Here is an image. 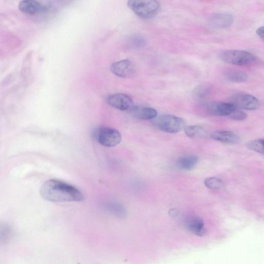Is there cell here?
<instances>
[{
  "instance_id": "6da1fadb",
  "label": "cell",
  "mask_w": 264,
  "mask_h": 264,
  "mask_svg": "<svg viewBox=\"0 0 264 264\" xmlns=\"http://www.w3.org/2000/svg\"><path fill=\"white\" fill-rule=\"evenodd\" d=\"M40 193L44 199L51 202H78L83 200L80 190L71 185L55 179L44 183Z\"/></svg>"
},
{
  "instance_id": "7a4b0ae2",
  "label": "cell",
  "mask_w": 264,
  "mask_h": 264,
  "mask_svg": "<svg viewBox=\"0 0 264 264\" xmlns=\"http://www.w3.org/2000/svg\"><path fill=\"white\" fill-rule=\"evenodd\" d=\"M128 6L137 16L143 19H151L159 12L161 5L155 0H131Z\"/></svg>"
},
{
  "instance_id": "3957f363",
  "label": "cell",
  "mask_w": 264,
  "mask_h": 264,
  "mask_svg": "<svg viewBox=\"0 0 264 264\" xmlns=\"http://www.w3.org/2000/svg\"><path fill=\"white\" fill-rule=\"evenodd\" d=\"M155 124L161 131L172 134L179 133L187 127L184 119L170 115H164L157 118Z\"/></svg>"
},
{
  "instance_id": "277c9868",
  "label": "cell",
  "mask_w": 264,
  "mask_h": 264,
  "mask_svg": "<svg viewBox=\"0 0 264 264\" xmlns=\"http://www.w3.org/2000/svg\"><path fill=\"white\" fill-rule=\"evenodd\" d=\"M94 138L96 142L107 147H113L120 144L121 135L116 129L108 127H99L94 132Z\"/></svg>"
},
{
  "instance_id": "5b68a950",
  "label": "cell",
  "mask_w": 264,
  "mask_h": 264,
  "mask_svg": "<svg viewBox=\"0 0 264 264\" xmlns=\"http://www.w3.org/2000/svg\"><path fill=\"white\" fill-rule=\"evenodd\" d=\"M221 58L226 63L239 66L251 64L256 59V57L250 53L242 50L225 51L221 55Z\"/></svg>"
},
{
  "instance_id": "8992f818",
  "label": "cell",
  "mask_w": 264,
  "mask_h": 264,
  "mask_svg": "<svg viewBox=\"0 0 264 264\" xmlns=\"http://www.w3.org/2000/svg\"><path fill=\"white\" fill-rule=\"evenodd\" d=\"M230 103L239 109L253 111L258 109L260 103L254 96L247 94L238 93L233 94Z\"/></svg>"
},
{
  "instance_id": "52a82bcc",
  "label": "cell",
  "mask_w": 264,
  "mask_h": 264,
  "mask_svg": "<svg viewBox=\"0 0 264 264\" xmlns=\"http://www.w3.org/2000/svg\"><path fill=\"white\" fill-rule=\"evenodd\" d=\"M110 106L122 111L130 110L133 107V101L129 95L124 94H111L106 99Z\"/></svg>"
},
{
  "instance_id": "ba28073f",
  "label": "cell",
  "mask_w": 264,
  "mask_h": 264,
  "mask_svg": "<svg viewBox=\"0 0 264 264\" xmlns=\"http://www.w3.org/2000/svg\"><path fill=\"white\" fill-rule=\"evenodd\" d=\"M112 73L122 78H129L133 76L135 72V66L131 61L124 59L113 63L111 67Z\"/></svg>"
},
{
  "instance_id": "9c48e42d",
  "label": "cell",
  "mask_w": 264,
  "mask_h": 264,
  "mask_svg": "<svg viewBox=\"0 0 264 264\" xmlns=\"http://www.w3.org/2000/svg\"><path fill=\"white\" fill-rule=\"evenodd\" d=\"M236 108L230 102H214L207 105V111L210 115L228 117Z\"/></svg>"
},
{
  "instance_id": "30bf717a",
  "label": "cell",
  "mask_w": 264,
  "mask_h": 264,
  "mask_svg": "<svg viewBox=\"0 0 264 264\" xmlns=\"http://www.w3.org/2000/svg\"><path fill=\"white\" fill-rule=\"evenodd\" d=\"M184 225L187 230L193 234L198 236H203L206 234L204 222L199 217L192 216L188 217Z\"/></svg>"
},
{
  "instance_id": "8fae6325",
  "label": "cell",
  "mask_w": 264,
  "mask_h": 264,
  "mask_svg": "<svg viewBox=\"0 0 264 264\" xmlns=\"http://www.w3.org/2000/svg\"><path fill=\"white\" fill-rule=\"evenodd\" d=\"M19 8L21 12L30 15L41 14L47 10L45 6L34 0H24L21 1Z\"/></svg>"
},
{
  "instance_id": "7c38bea8",
  "label": "cell",
  "mask_w": 264,
  "mask_h": 264,
  "mask_svg": "<svg viewBox=\"0 0 264 264\" xmlns=\"http://www.w3.org/2000/svg\"><path fill=\"white\" fill-rule=\"evenodd\" d=\"M234 21L232 15L227 13H219L211 18L210 22L214 27L218 29H226L231 26Z\"/></svg>"
},
{
  "instance_id": "4fadbf2b",
  "label": "cell",
  "mask_w": 264,
  "mask_h": 264,
  "mask_svg": "<svg viewBox=\"0 0 264 264\" xmlns=\"http://www.w3.org/2000/svg\"><path fill=\"white\" fill-rule=\"evenodd\" d=\"M130 111L132 115L143 120L153 119L157 116L156 110L151 108L133 106Z\"/></svg>"
},
{
  "instance_id": "5bb4252c",
  "label": "cell",
  "mask_w": 264,
  "mask_h": 264,
  "mask_svg": "<svg viewBox=\"0 0 264 264\" xmlns=\"http://www.w3.org/2000/svg\"><path fill=\"white\" fill-rule=\"evenodd\" d=\"M211 137L218 142L234 144L239 142V137L230 131H217L211 135Z\"/></svg>"
},
{
  "instance_id": "9a60e30c",
  "label": "cell",
  "mask_w": 264,
  "mask_h": 264,
  "mask_svg": "<svg viewBox=\"0 0 264 264\" xmlns=\"http://www.w3.org/2000/svg\"><path fill=\"white\" fill-rule=\"evenodd\" d=\"M198 161V158L195 155H188L181 157L177 161V167L183 170H190Z\"/></svg>"
},
{
  "instance_id": "2e32d148",
  "label": "cell",
  "mask_w": 264,
  "mask_h": 264,
  "mask_svg": "<svg viewBox=\"0 0 264 264\" xmlns=\"http://www.w3.org/2000/svg\"><path fill=\"white\" fill-rule=\"evenodd\" d=\"M226 80L233 83H243L247 81L248 76L245 73L240 70L229 69L224 74Z\"/></svg>"
},
{
  "instance_id": "e0dca14e",
  "label": "cell",
  "mask_w": 264,
  "mask_h": 264,
  "mask_svg": "<svg viewBox=\"0 0 264 264\" xmlns=\"http://www.w3.org/2000/svg\"><path fill=\"white\" fill-rule=\"evenodd\" d=\"M185 133L192 138H198L203 137L206 133L205 129L199 126H190L184 129Z\"/></svg>"
},
{
  "instance_id": "ac0fdd59",
  "label": "cell",
  "mask_w": 264,
  "mask_h": 264,
  "mask_svg": "<svg viewBox=\"0 0 264 264\" xmlns=\"http://www.w3.org/2000/svg\"><path fill=\"white\" fill-rule=\"evenodd\" d=\"M205 186L211 189H220L225 187V183L221 179L216 177H210L205 180Z\"/></svg>"
},
{
  "instance_id": "d6986e66",
  "label": "cell",
  "mask_w": 264,
  "mask_h": 264,
  "mask_svg": "<svg viewBox=\"0 0 264 264\" xmlns=\"http://www.w3.org/2000/svg\"><path fill=\"white\" fill-rule=\"evenodd\" d=\"M251 151L264 155V139L253 140L247 145Z\"/></svg>"
},
{
  "instance_id": "ffe728a7",
  "label": "cell",
  "mask_w": 264,
  "mask_h": 264,
  "mask_svg": "<svg viewBox=\"0 0 264 264\" xmlns=\"http://www.w3.org/2000/svg\"><path fill=\"white\" fill-rule=\"evenodd\" d=\"M230 118L237 121H242L247 118V114L241 109L236 108L229 116Z\"/></svg>"
},
{
  "instance_id": "44dd1931",
  "label": "cell",
  "mask_w": 264,
  "mask_h": 264,
  "mask_svg": "<svg viewBox=\"0 0 264 264\" xmlns=\"http://www.w3.org/2000/svg\"><path fill=\"white\" fill-rule=\"evenodd\" d=\"M111 212L115 215L124 217L126 216V211L124 207L118 204H113L110 207Z\"/></svg>"
},
{
  "instance_id": "7402d4cb",
  "label": "cell",
  "mask_w": 264,
  "mask_h": 264,
  "mask_svg": "<svg viewBox=\"0 0 264 264\" xmlns=\"http://www.w3.org/2000/svg\"><path fill=\"white\" fill-rule=\"evenodd\" d=\"M130 43H132V46L139 47H142L144 45L145 41L142 38L138 37H134L132 38Z\"/></svg>"
},
{
  "instance_id": "603a6c76",
  "label": "cell",
  "mask_w": 264,
  "mask_h": 264,
  "mask_svg": "<svg viewBox=\"0 0 264 264\" xmlns=\"http://www.w3.org/2000/svg\"><path fill=\"white\" fill-rule=\"evenodd\" d=\"M257 34L260 38L264 39V26L259 28L257 31Z\"/></svg>"
}]
</instances>
